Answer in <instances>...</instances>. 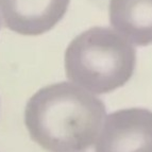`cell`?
I'll use <instances>...</instances> for the list:
<instances>
[{"label": "cell", "instance_id": "obj_1", "mask_svg": "<svg viewBox=\"0 0 152 152\" xmlns=\"http://www.w3.org/2000/svg\"><path fill=\"white\" fill-rule=\"evenodd\" d=\"M105 117L103 102L70 82L42 87L25 110L31 140L48 152H82L91 148Z\"/></svg>", "mask_w": 152, "mask_h": 152}, {"label": "cell", "instance_id": "obj_2", "mask_svg": "<svg viewBox=\"0 0 152 152\" xmlns=\"http://www.w3.org/2000/svg\"><path fill=\"white\" fill-rule=\"evenodd\" d=\"M64 64L74 84L94 94H107L132 78L136 50L113 29L93 27L70 42Z\"/></svg>", "mask_w": 152, "mask_h": 152}, {"label": "cell", "instance_id": "obj_3", "mask_svg": "<svg viewBox=\"0 0 152 152\" xmlns=\"http://www.w3.org/2000/svg\"><path fill=\"white\" fill-rule=\"evenodd\" d=\"M96 152H152V111L118 110L105 117Z\"/></svg>", "mask_w": 152, "mask_h": 152}, {"label": "cell", "instance_id": "obj_4", "mask_svg": "<svg viewBox=\"0 0 152 152\" xmlns=\"http://www.w3.org/2000/svg\"><path fill=\"white\" fill-rule=\"evenodd\" d=\"M70 0H0L3 26L23 35H39L61 20Z\"/></svg>", "mask_w": 152, "mask_h": 152}, {"label": "cell", "instance_id": "obj_5", "mask_svg": "<svg viewBox=\"0 0 152 152\" xmlns=\"http://www.w3.org/2000/svg\"><path fill=\"white\" fill-rule=\"evenodd\" d=\"M110 21L129 43L152 44V0H111Z\"/></svg>", "mask_w": 152, "mask_h": 152}]
</instances>
